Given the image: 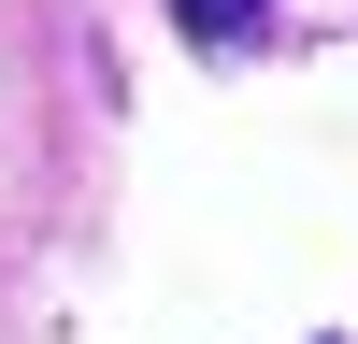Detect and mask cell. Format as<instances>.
Wrapping results in <instances>:
<instances>
[{"label": "cell", "instance_id": "obj_1", "mask_svg": "<svg viewBox=\"0 0 358 344\" xmlns=\"http://www.w3.org/2000/svg\"><path fill=\"white\" fill-rule=\"evenodd\" d=\"M258 15H273V0H172L187 43H258Z\"/></svg>", "mask_w": 358, "mask_h": 344}]
</instances>
